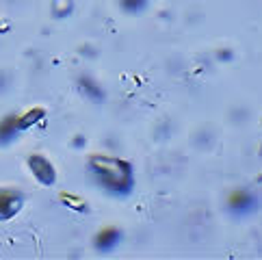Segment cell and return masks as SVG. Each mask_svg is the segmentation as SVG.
I'll list each match as a JSON object with an SVG mask.
<instances>
[{"mask_svg":"<svg viewBox=\"0 0 262 260\" xmlns=\"http://www.w3.org/2000/svg\"><path fill=\"white\" fill-rule=\"evenodd\" d=\"M124 7L128 11H139V9L145 7V0H124Z\"/></svg>","mask_w":262,"mask_h":260,"instance_id":"obj_1","label":"cell"}]
</instances>
